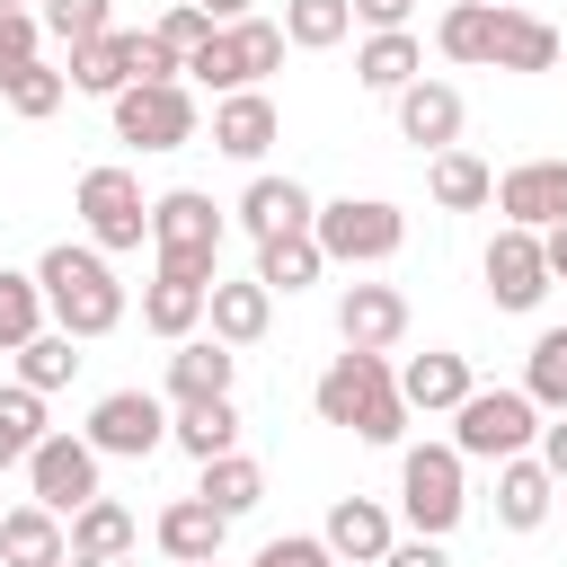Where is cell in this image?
I'll list each match as a JSON object with an SVG mask.
<instances>
[{
  "instance_id": "obj_1",
  "label": "cell",
  "mask_w": 567,
  "mask_h": 567,
  "mask_svg": "<svg viewBox=\"0 0 567 567\" xmlns=\"http://www.w3.org/2000/svg\"><path fill=\"white\" fill-rule=\"evenodd\" d=\"M35 284H44V319H53L71 346L115 337V328H124V310H133L124 275H115V266H106L89 239H53V248L35 257Z\"/></svg>"
},
{
  "instance_id": "obj_2",
  "label": "cell",
  "mask_w": 567,
  "mask_h": 567,
  "mask_svg": "<svg viewBox=\"0 0 567 567\" xmlns=\"http://www.w3.org/2000/svg\"><path fill=\"white\" fill-rule=\"evenodd\" d=\"M310 408L319 425H346L354 443H399L408 434V399H399V372L390 354H328V372L310 381Z\"/></svg>"
},
{
  "instance_id": "obj_3",
  "label": "cell",
  "mask_w": 567,
  "mask_h": 567,
  "mask_svg": "<svg viewBox=\"0 0 567 567\" xmlns=\"http://www.w3.org/2000/svg\"><path fill=\"white\" fill-rule=\"evenodd\" d=\"M221 204L204 186H168L151 195V257L159 275H186V284H221Z\"/></svg>"
},
{
  "instance_id": "obj_4",
  "label": "cell",
  "mask_w": 567,
  "mask_h": 567,
  "mask_svg": "<svg viewBox=\"0 0 567 567\" xmlns=\"http://www.w3.org/2000/svg\"><path fill=\"white\" fill-rule=\"evenodd\" d=\"M399 514H408L416 540H443L470 514V461L452 443H408L399 452Z\"/></svg>"
},
{
  "instance_id": "obj_5",
  "label": "cell",
  "mask_w": 567,
  "mask_h": 567,
  "mask_svg": "<svg viewBox=\"0 0 567 567\" xmlns=\"http://www.w3.org/2000/svg\"><path fill=\"white\" fill-rule=\"evenodd\" d=\"M310 239H319L328 266H390L399 239H408V213L390 195H337V204L310 213Z\"/></svg>"
},
{
  "instance_id": "obj_6",
  "label": "cell",
  "mask_w": 567,
  "mask_h": 567,
  "mask_svg": "<svg viewBox=\"0 0 567 567\" xmlns=\"http://www.w3.org/2000/svg\"><path fill=\"white\" fill-rule=\"evenodd\" d=\"M71 213H80V230H89V248L97 257H124V248H142L151 239V195H142V177L133 168H89L80 186H71Z\"/></svg>"
},
{
  "instance_id": "obj_7",
  "label": "cell",
  "mask_w": 567,
  "mask_h": 567,
  "mask_svg": "<svg viewBox=\"0 0 567 567\" xmlns=\"http://www.w3.org/2000/svg\"><path fill=\"white\" fill-rule=\"evenodd\" d=\"M532 434H540V408L523 390H470L452 408V452L461 461H514V452H532Z\"/></svg>"
},
{
  "instance_id": "obj_8",
  "label": "cell",
  "mask_w": 567,
  "mask_h": 567,
  "mask_svg": "<svg viewBox=\"0 0 567 567\" xmlns=\"http://www.w3.org/2000/svg\"><path fill=\"white\" fill-rule=\"evenodd\" d=\"M80 434H89L97 461H151V452L168 443V399H159V390H106Z\"/></svg>"
},
{
  "instance_id": "obj_9",
  "label": "cell",
  "mask_w": 567,
  "mask_h": 567,
  "mask_svg": "<svg viewBox=\"0 0 567 567\" xmlns=\"http://www.w3.org/2000/svg\"><path fill=\"white\" fill-rule=\"evenodd\" d=\"M115 106V142H133V151H186L195 142V89L186 80H159V89H124V97H106Z\"/></svg>"
},
{
  "instance_id": "obj_10",
  "label": "cell",
  "mask_w": 567,
  "mask_h": 567,
  "mask_svg": "<svg viewBox=\"0 0 567 567\" xmlns=\"http://www.w3.org/2000/svg\"><path fill=\"white\" fill-rule=\"evenodd\" d=\"M27 487H35V505L44 514H80L89 496H106L97 487V452H89V434H44L35 452H27Z\"/></svg>"
},
{
  "instance_id": "obj_11",
  "label": "cell",
  "mask_w": 567,
  "mask_h": 567,
  "mask_svg": "<svg viewBox=\"0 0 567 567\" xmlns=\"http://www.w3.org/2000/svg\"><path fill=\"white\" fill-rule=\"evenodd\" d=\"M478 275H487V301L496 310H540V292H549V266H540V230H496L487 239V257H478Z\"/></svg>"
},
{
  "instance_id": "obj_12",
  "label": "cell",
  "mask_w": 567,
  "mask_h": 567,
  "mask_svg": "<svg viewBox=\"0 0 567 567\" xmlns=\"http://www.w3.org/2000/svg\"><path fill=\"white\" fill-rule=\"evenodd\" d=\"M319 540H328V558H337V567H381V558H390V540H399V514H390L381 496H337V505H328V523H319Z\"/></svg>"
},
{
  "instance_id": "obj_13",
  "label": "cell",
  "mask_w": 567,
  "mask_h": 567,
  "mask_svg": "<svg viewBox=\"0 0 567 567\" xmlns=\"http://www.w3.org/2000/svg\"><path fill=\"white\" fill-rule=\"evenodd\" d=\"M514 230H549V221H567V159H514L505 177H496V195H487Z\"/></svg>"
},
{
  "instance_id": "obj_14",
  "label": "cell",
  "mask_w": 567,
  "mask_h": 567,
  "mask_svg": "<svg viewBox=\"0 0 567 567\" xmlns=\"http://www.w3.org/2000/svg\"><path fill=\"white\" fill-rule=\"evenodd\" d=\"M337 337H346L354 354H390V346L408 337V292H399V284H346V292H337Z\"/></svg>"
},
{
  "instance_id": "obj_15",
  "label": "cell",
  "mask_w": 567,
  "mask_h": 567,
  "mask_svg": "<svg viewBox=\"0 0 567 567\" xmlns=\"http://www.w3.org/2000/svg\"><path fill=\"white\" fill-rule=\"evenodd\" d=\"M390 106H399V142H416L425 159H434V151H452V142H461V124H470V106H461V89H452V80H408Z\"/></svg>"
},
{
  "instance_id": "obj_16",
  "label": "cell",
  "mask_w": 567,
  "mask_h": 567,
  "mask_svg": "<svg viewBox=\"0 0 567 567\" xmlns=\"http://www.w3.org/2000/svg\"><path fill=\"white\" fill-rule=\"evenodd\" d=\"M275 133H284V115H275L266 89H230V97H213V151H221V159L257 168V159L275 151Z\"/></svg>"
},
{
  "instance_id": "obj_17",
  "label": "cell",
  "mask_w": 567,
  "mask_h": 567,
  "mask_svg": "<svg viewBox=\"0 0 567 567\" xmlns=\"http://www.w3.org/2000/svg\"><path fill=\"white\" fill-rule=\"evenodd\" d=\"M230 213H239V230H248V239H292V230H310L319 195H310L301 177H266V168H257V177L239 186V204H230Z\"/></svg>"
},
{
  "instance_id": "obj_18",
  "label": "cell",
  "mask_w": 567,
  "mask_h": 567,
  "mask_svg": "<svg viewBox=\"0 0 567 567\" xmlns=\"http://www.w3.org/2000/svg\"><path fill=\"white\" fill-rule=\"evenodd\" d=\"M470 390H478V381H470V354H452V346H425V354L399 363V399H408V416H452Z\"/></svg>"
},
{
  "instance_id": "obj_19",
  "label": "cell",
  "mask_w": 567,
  "mask_h": 567,
  "mask_svg": "<svg viewBox=\"0 0 567 567\" xmlns=\"http://www.w3.org/2000/svg\"><path fill=\"white\" fill-rule=\"evenodd\" d=\"M204 328H213V337L239 354V346H257V337L275 328V292H266L257 275H239V284H213V292H204Z\"/></svg>"
},
{
  "instance_id": "obj_20",
  "label": "cell",
  "mask_w": 567,
  "mask_h": 567,
  "mask_svg": "<svg viewBox=\"0 0 567 567\" xmlns=\"http://www.w3.org/2000/svg\"><path fill=\"white\" fill-rule=\"evenodd\" d=\"M151 540H159V558H168V567H186V558H221V540H230V514H213L204 496H177V505H159Z\"/></svg>"
},
{
  "instance_id": "obj_21",
  "label": "cell",
  "mask_w": 567,
  "mask_h": 567,
  "mask_svg": "<svg viewBox=\"0 0 567 567\" xmlns=\"http://www.w3.org/2000/svg\"><path fill=\"white\" fill-rule=\"evenodd\" d=\"M230 372H239V354H230L221 337H186V346L168 354V408H195V399H230Z\"/></svg>"
},
{
  "instance_id": "obj_22",
  "label": "cell",
  "mask_w": 567,
  "mask_h": 567,
  "mask_svg": "<svg viewBox=\"0 0 567 567\" xmlns=\"http://www.w3.org/2000/svg\"><path fill=\"white\" fill-rule=\"evenodd\" d=\"M549 505H558V478H549L532 452L496 461V523H505V532H540V523H549Z\"/></svg>"
},
{
  "instance_id": "obj_23",
  "label": "cell",
  "mask_w": 567,
  "mask_h": 567,
  "mask_svg": "<svg viewBox=\"0 0 567 567\" xmlns=\"http://www.w3.org/2000/svg\"><path fill=\"white\" fill-rule=\"evenodd\" d=\"M62 558H71V532H62V514H44L35 496L0 514V567H62Z\"/></svg>"
},
{
  "instance_id": "obj_24",
  "label": "cell",
  "mask_w": 567,
  "mask_h": 567,
  "mask_svg": "<svg viewBox=\"0 0 567 567\" xmlns=\"http://www.w3.org/2000/svg\"><path fill=\"white\" fill-rule=\"evenodd\" d=\"M354 80L381 89V97H399L408 80H425V44H416V27H381V35H363V44H354Z\"/></svg>"
},
{
  "instance_id": "obj_25",
  "label": "cell",
  "mask_w": 567,
  "mask_h": 567,
  "mask_svg": "<svg viewBox=\"0 0 567 567\" xmlns=\"http://www.w3.org/2000/svg\"><path fill=\"white\" fill-rule=\"evenodd\" d=\"M204 292H213V284H186V275H159V266H151V284H142V328L168 337V346L204 337Z\"/></svg>"
},
{
  "instance_id": "obj_26",
  "label": "cell",
  "mask_w": 567,
  "mask_h": 567,
  "mask_svg": "<svg viewBox=\"0 0 567 567\" xmlns=\"http://www.w3.org/2000/svg\"><path fill=\"white\" fill-rule=\"evenodd\" d=\"M80 97H124L133 89V35L124 27H106V35H89V44H71V71H62Z\"/></svg>"
},
{
  "instance_id": "obj_27",
  "label": "cell",
  "mask_w": 567,
  "mask_h": 567,
  "mask_svg": "<svg viewBox=\"0 0 567 567\" xmlns=\"http://www.w3.org/2000/svg\"><path fill=\"white\" fill-rule=\"evenodd\" d=\"M425 195H434L443 213H487L496 168H487L478 151H461V142H452V151H434V159H425Z\"/></svg>"
},
{
  "instance_id": "obj_28",
  "label": "cell",
  "mask_w": 567,
  "mask_h": 567,
  "mask_svg": "<svg viewBox=\"0 0 567 567\" xmlns=\"http://www.w3.org/2000/svg\"><path fill=\"white\" fill-rule=\"evenodd\" d=\"M168 443L204 470V461H221V452H239V408L230 399H195V408H168Z\"/></svg>"
},
{
  "instance_id": "obj_29",
  "label": "cell",
  "mask_w": 567,
  "mask_h": 567,
  "mask_svg": "<svg viewBox=\"0 0 567 567\" xmlns=\"http://www.w3.org/2000/svg\"><path fill=\"white\" fill-rule=\"evenodd\" d=\"M496 9H505V0H452V9L434 18V53L487 71V53H496Z\"/></svg>"
},
{
  "instance_id": "obj_30",
  "label": "cell",
  "mask_w": 567,
  "mask_h": 567,
  "mask_svg": "<svg viewBox=\"0 0 567 567\" xmlns=\"http://www.w3.org/2000/svg\"><path fill=\"white\" fill-rule=\"evenodd\" d=\"M487 71H558V27L532 9H496V53Z\"/></svg>"
},
{
  "instance_id": "obj_31",
  "label": "cell",
  "mask_w": 567,
  "mask_h": 567,
  "mask_svg": "<svg viewBox=\"0 0 567 567\" xmlns=\"http://www.w3.org/2000/svg\"><path fill=\"white\" fill-rule=\"evenodd\" d=\"M133 540H142V523L115 505V496H89L80 514H71V558H133Z\"/></svg>"
},
{
  "instance_id": "obj_32",
  "label": "cell",
  "mask_w": 567,
  "mask_h": 567,
  "mask_svg": "<svg viewBox=\"0 0 567 567\" xmlns=\"http://www.w3.org/2000/svg\"><path fill=\"white\" fill-rule=\"evenodd\" d=\"M195 496H204L213 514H230V523H239V514H257V505H266V470H257L248 452H221V461H204Z\"/></svg>"
},
{
  "instance_id": "obj_33",
  "label": "cell",
  "mask_w": 567,
  "mask_h": 567,
  "mask_svg": "<svg viewBox=\"0 0 567 567\" xmlns=\"http://www.w3.org/2000/svg\"><path fill=\"white\" fill-rule=\"evenodd\" d=\"M319 275H328V257H319L310 230H292V239H257V284H266V292H310Z\"/></svg>"
},
{
  "instance_id": "obj_34",
  "label": "cell",
  "mask_w": 567,
  "mask_h": 567,
  "mask_svg": "<svg viewBox=\"0 0 567 567\" xmlns=\"http://www.w3.org/2000/svg\"><path fill=\"white\" fill-rule=\"evenodd\" d=\"M523 399L540 416H567V328H540L532 354H523Z\"/></svg>"
},
{
  "instance_id": "obj_35",
  "label": "cell",
  "mask_w": 567,
  "mask_h": 567,
  "mask_svg": "<svg viewBox=\"0 0 567 567\" xmlns=\"http://www.w3.org/2000/svg\"><path fill=\"white\" fill-rule=\"evenodd\" d=\"M80 372V346L62 337V328H35L27 346H18V390H35V399H53L62 381Z\"/></svg>"
},
{
  "instance_id": "obj_36",
  "label": "cell",
  "mask_w": 567,
  "mask_h": 567,
  "mask_svg": "<svg viewBox=\"0 0 567 567\" xmlns=\"http://www.w3.org/2000/svg\"><path fill=\"white\" fill-rule=\"evenodd\" d=\"M35 328H53V319H44V284H35V266H27V275L0 266V354H18Z\"/></svg>"
},
{
  "instance_id": "obj_37",
  "label": "cell",
  "mask_w": 567,
  "mask_h": 567,
  "mask_svg": "<svg viewBox=\"0 0 567 567\" xmlns=\"http://www.w3.org/2000/svg\"><path fill=\"white\" fill-rule=\"evenodd\" d=\"M284 44H301V53H328V44H346V27H354V9L346 0H284Z\"/></svg>"
},
{
  "instance_id": "obj_38",
  "label": "cell",
  "mask_w": 567,
  "mask_h": 567,
  "mask_svg": "<svg viewBox=\"0 0 567 567\" xmlns=\"http://www.w3.org/2000/svg\"><path fill=\"white\" fill-rule=\"evenodd\" d=\"M44 434H53V425H44V399L9 381V390H0V470H27V452H35Z\"/></svg>"
},
{
  "instance_id": "obj_39",
  "label": "cell",
  "mask_w": 567,
  "mask_h": 567,
  "mask_svg": "<svg viewBox=\"0 0 567 567\" xmlns=\"http://www.w3.org/2000/svg\"><path fill=\"white\" fill-rule=\"evenodd\" d=\"M186 80H195V89H213V97L248 89V71H239V35H230V27H213V35L186 53Z\"/></svg>"
},
{
  "instance_id": "obj_40",
  "label": "cell",
  "mask_w": 567,
  "mask_h": 567,
  "mask_svg": "<svg viewBox=\"0 0 567 567\" xmlns=\"http://www.w3.org/2000/svg\"><path fill=\"white\" fill-rule=\"evenodd\" d=\"M35 27H44L53 44H89V35L115 27V9H106V0H35Z\"/></svg>"
},
{
  "instance_id": "obj_41",
  "label": "cell",
  "mask_w": 567,
  "mask_h": 567,
  "mask_svg": "<svg viewBox=\"0 0 567 567\" xmlns=\"http://www.w3.org/2000/svg\"><path fill=\"white\" fill-rule=\"evenodd\" d=\"M62 97H71V80H62L53 62H35V71H18V80H9V115H27V124H44Z\"/></svg>"
},
{
  "instance_id": "obj_42",
  "label": "cell",
  "mask_w": 567,
  "mask_h": 567,
  "mask_svg": "<svg viewBox=\"0 0 567 567\" xmlns=\"http://www.w3.org/2000/svg\"><path fill=\"white\" fill-rule=\"evenodd\" d=\"M35 62H44V27H35V9L0 18V97H9V80H18V71H35Z\"/></svg>"
},
{
  "instance_id": "obj_43",
  "label": "cell",
  "mask_w": 567,
  "mask_h": 567,
  "mask_svg": "<svg viewBox=\"0 0 567 567\" xmlns=\"http://www.w3.org/2000/svg\"><path fill=\"white\" fill-rule=\"evenodd\" d=\"M230 35H239V71H248V89H257L266 71H284V27H275V18H239Z\"/></svg>"
},
{
  "instance_id": "obj_44",
  "label": "cell",
  "mask_w": 567,
  "mask_h": 567,
  "mask_svg": "<svg viewBox=\"0 0 567 567\" xmlns=\"http://www.w3.org/2000/svg\"><path fill=\"white\" fill-rule=\"evenodd\" d=\"M248 567H337V558H328V540H319V532H275Z\"/></svg>"
},
{
  "instance_id": "obj_45",
  "label": "cell",
  "mask_w": 567,
  "mask_h": 567,
  "mask_svg": "<svg viewBox=\"0 0 567 567\" xmlns=\"http://www.w3.org/2000/svg\"><path fill=\"white\" fill-rule=\"evenodd\" d=\"M151 35H159V44H168V53H177V62H186V53H195V44H204V35H213V18H204V9H195V0H177V9H168V18H159V27H151Z\"/></svg>"
},
{
  "instance_id": "obj_46",
  "label": "cell",
  "mask_w": 567,
  "mask_h": 567,
  "mask_svg": "<svg viewBox=\"0 0 567 567\" xmlns=\"http://www.w3.org/2000/svg\"><path fill=\"white\" fill-rule=\"evenodd\" d=\"M532 461L567 487V416H540V434H532Z\"/></svg>"
},
{
  "instance_id": "obj_47",
  "label": "cell",
  "mask_w": 567,
  "mask_h": 567,
  "mask_svg": "<svg viewBox=\"0 0 567 567\" xmlns=\"http://www.w3.org/2000/svg\"><path fill=\"white\" fill-rule=\"evenodd\" d=\"M381 567H452V558H443V540H416V532H399Z\"/></svg>"
},
{
  "instance_id": "obj_48",
  "label": "cell",
  "mask_w": 567,
  "mask_h": 567,
  "mask_svg": "<svg viewBox=\"0 0 567 567\" xmlns=\"http://www.w3.org/2000/svg\"><path fill=\"white\" fill-rule=\"evenodd\" d=\"M346 9H354V27H372V35H381V27H408V9H416V0H346Z\"/></svg>"
},
{
  "instance_id": "obj_49",
  "label": "cell",
  "mask_w": 567,
  "mask_h": 567,
  "mask_svg": "<svg viewBox=\"0 0 567 567\" xmlns=\"http://www.w3.org/2000/svg\"><path fill=\"white\" fill-rule=\"evenodd\" d=\"M540 266H549V284H567V221L540 230Z\"/></svg>"
},
{
  "instance_id": "obj_50",
  "label": "cell",
  "mask_w": 567,
  "mask_h": 567,
  "mask_svg": "<svg viewBox=\"0 0 567 567\" xmlns=\"http://www.w3.org/2000/svg\"><path fill=\"white\" fill-rule=\"evenodd\" d=\"M213 27H239V18H257V0H195Z\"/></svg>"
},
{
  "instance_id": "obj_51",
  "label": "cell",
  "mask_w": 567,
  "mask_h": 567,
  "mask_svg": "<svg viewBox=\"0 0 567 567\" xmlns=\"http://www.w3.org/2000/svg\"><path fill=\"white\" fill-rule=\"evenodd\" d=\"M18 9H35V0H0V18H18Z\"/></svg>"
},
{
  "instance_id": "obj_52",
  "label": "cell",
  "mask_w": 567,
  "mask_h": 567,
  "mask_svg": "<svg viewBox=\"0 0 567 567\" xmlns=\"http://www.w3.org/2000/svg\"><path fill=\"white\" fill-rule=\"evenodd\" d=\"M62 567H106V558H62Z\"/></svg>"
},
{
  "instance_id": "obj_53",
  "label": "cell",
  "mask_w": 567,
  "mask_h": 567,
  "mask_svg": "<svg viewBox=\"0 0 567 567\" xmlns=\"http://www.w3.org/2000/svg\"><path fill=\"white\" fill-rule=\"evenodd\" d=\"M186 567H221V558H186Z\"/></svg>"
},
{
  "instance_id": "obj_54",
  "label": "cell",
  "mask_w": 567,
  "mask_h": 567,
  "mask_svg": "<svg viewBox=\"0 0 567 567\" xmlns=\"http://www.w3.org/2000/svg\"><path fill=\"white\" fill-rule=\"evenodd\" d=\"M558 62H567V35H558Z\"/></svg>"
}]
</instances>
